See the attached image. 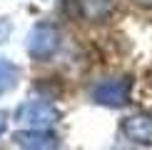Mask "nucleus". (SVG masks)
Instances as JSON below:
<instances>
[{
	"label": "nucleus",
	"mask_w": 152,
	"mask_h": 150,
	"mask_svg": "<svg viewBox=\"0 0 152 150\" xmlns=\"http://www.w3.org/2000/svg\"><path fill=\"white\" fill-rule=\"evenodd\" d=\"M130 93H132V78H110V80H102L97 83L90 90V95L95 103L100 105H107V108H122L125 103L130 100Z\"/></svg>",
	"instance_id": "f257e3e1"
},
{
	"label": "nucleus",
	"mask_w": 152,
	"mask_h": 150,
	"mask_svg": "<svg viewBox=\"0 0 152 150\" xmlns=\"http://www.w3.org/2000/svg\"><path fill=\"white\" fill-rule=\"evenodd\" d=\"M60 48V33L50 23H37L28 35V53L35 60H48Z\"/></svg>",
	"instance_id": "f03ea898"
},
{
	"label": "nucleus",
	"mask_w": 152,
	"mask_h": 150,
	"mask_svg": "<svg viewBox=\"0 0 152 150\" xmlns=\"http://www.w3.org/2000/svg\"><path fill=\"white\" fill-rule=\"evenodd\" d=\"M58 118H60L58 108L48 100H30V103L20 105L15 112V120L25 128H50L58 123Z\"/></svg>",
	"instance_id": "7ed1b4c3"
},
{
	"label": "nucleus",
	"mask_w": 152,
	"mask_h": 150,
	"mask_svg": "<svg viewBox=\"0 0 152 150\" xmlns=\"http://www.w3.org/2000/svg\"><path fill=\"white\" fill-rule=\"evenodd\" d=\"M122 135L137 145H152V115L147 112H137V115L125 118L120 125Z\"/></svg>",
	"instance_id": "20e7f679"
},
{
	"label": "nucleus",
	"mask_w": 152,
	"mask_h": 150,
	"mask_svg": "<svg viewBox=\"0 0 152 150\" xmlns=\"http://www.w3.org/2000/svg\"><path fill=\"white\" fill-rule=\"evenodd\" d=\"M12 140L23 148H58V135L53 133L50 128H25L18 130Z\"/></svg>",
	"instance_id": "39448f33"
},
{
	"label": "nucleus",
	"mask_w": 152,
	"mask_h": 150,
	"mask_svg": "<svg viewBox=\"0 0 152 150\" xmlns=\"http://www.w3.org/2000/svg\"><path fill=\"white\" fill-rule=\"evenodd\" d=\"M117 0H77V12L87 23H102L112 15Z\"/></svg>",
	"instance_id": "423d86ee"
},
{
	"label": "nucleus",
	"mask_w": 152,
	"mask_h": 150,
	"mask_svg": "<svg viewBox=\"0 0 152 150\" xmlns=\"http://www.w3.org/2000/svg\"><path fill=\"white\" fill-rule=\"evenodd\" d=\"M18 80H20V68L10 60H0V95L12 90L18 85Z\"/></svg>",
	"instance_id": "0eeeda50"
},
{
	"label": "nucleus",
	"mask_w": 152,
	"mask_h": 150,
	"mask_svg": "<svg viewBox=\"0 0 152 150\" xmlns=\"http://www.w3.org/2000/svg\"><path fill=\"white\" fill-rule=\"evenodd\" d=\"M3 133H5V115L0 112V135H3Z\"/></svg>",
	"instance_id": "6e6552de"
},
{
	"label": "nucleus",
	"mask_w": 152,
	"mask_h": 150,
	"mask_svg": "<svg viewBox=\"0 0 152 150\" xmlns=\"http://www.w3.org/2000/svg\"><path fill=\"white\" fill-rule=\"evenodd\" d=\"M137 3H140V5H150V8H152V0H137Z\"/></svg>",
	"instance_id": "1a4fd4ad"
}]
</instances>
